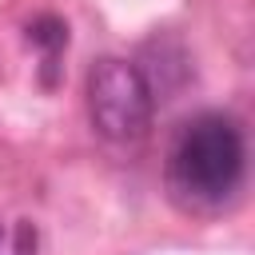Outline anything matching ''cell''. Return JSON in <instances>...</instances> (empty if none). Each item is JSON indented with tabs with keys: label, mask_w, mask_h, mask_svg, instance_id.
Masks as SVG:
<instances>
[{
	"label": "cell",
	"mask_w": 255,
	"mask_h": 255,
	"mask_svg": "<svg viewBox=\"0 0 255 255\" xmlns=\"http://www.w3.org/2000/svg\"><path fill=\"white\" fill-rule=\"evenodd\" d=\"M28 40L36 48H44V84H56V64L68 48V24L56 16H40L28 24Z\"/></svg>",
	"instance_id": "obj_3"
},
{
	"label": "cell",
	"mask_w": 255,
	"mask_h": 255,
	"mask_svg": "<svg viewBox=\"0 0 255 255\" xmlns=\"http://www.w3.org/2000/svg\"><path fill=\"white\" fill-rule=\"evenodd\" d=\"M155 88L139 64L104 56L88 68V120L112 143H139L151 131Z\"/></svg>",
	"instance_id": "obj_2"
},
{
	"label": "cell",
	"mask_w": 255,
	"mask_h": 255,
	"mask_svg": "<svg viewBox=\"0 0 255 255\" xmlns=\"http://www.w3.org/2000/svg\"><path fill=\"white\" fill-rule=\"evenodd\" d=\"M247 179V135L227 112H199L179 124L163 159V183L183 211H223Z\"/></svg>",
	"instance_id": "obj_1"
}]
</instances>
